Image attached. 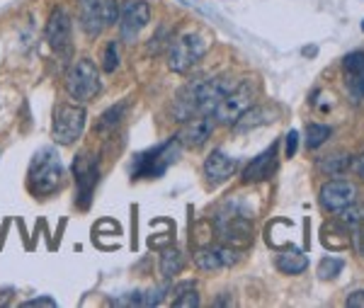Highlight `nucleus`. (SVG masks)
<instances>
[{"label":"nucleus","mask_w":364,"mask_h":308,"mask_svg":"<svg viewBox=\"0 0 364 308\" xmlns=\"http://www.w3.org/2000/svg\"><path fill=\"white\" fill-rule=\"evenodd\" d=\"M238 260L240 255L236 248H226V245H207V248H199L195 253V265L202 272H216V270L231 267Z\"/></svg>","instance_id":"nucleus-15"},{"label":"nucleus","mask_w":364,"mask_h":308,"mask_svg":"<svg viewBox=\"0 0 364 308\" xmlns=\"http://www.w3.org/2000/svg\"><path fill=\"white\" fill-rule=\"evenodd\" d=\"M296 139H299V134L296 132H289L287 134V158H291L296 153Z\"/></svg>","instance_id":"nucleus-35"},{"label":"nucleus","mask_w":364,"mask_h":308,"mask_svg":"<svg viewBox=\"0 0 364 308\" xmlns=\"http://www.w3.org/2000/svg\"><path fill=\"white\" fill-rule=\"evenodd\" d=\"M182 270H185V257H182V253L178 250V248H168V250H163L161 275L166 277V280H173V277L180 275Z\"/></svg>","instance_id":"nucleus-21"},{"label":"nucleus","mask_w":364,"mask_h":308,"mask_svg":"<svg viewBox=\"0 0 364 308\" xmlns=\"http://www.w3.org/2000/svg\"><path fill=\"white\" fill-rule=\"evenodd\" d=\"M331 134H333L331 127H323V124H309V129H306V146L309 148H321L328 139H331Z\"/></svg>","instance_id":"nucleus-26"},{"label":"nucleus","mask_w":364,"mask_h":308,"mask_svg":"<svg viewBox=\"0 0 364 308\" xmlns=\"http://www.w3.org/2000/svg\"><path fill=\"white\" fill-rule=\"evenodd\" d=\"M362 29H364V25H362Z\"/></svg>","instance_id":"nucleus-37"},{"label":"nucleus","mask_w":364,"mask_h":308,"mask_svg":"<svg viewBox=\"0 0 364 308\" xmlns=\"http://www.w3.org/2000/svg\"><path fill=\"white\" fill-rule=\"evenodd\" d=\"M340 214V223H343L345 228H352L355 230L357 226H360V223L364 221V206L362 204H350V206H345L343 211H338Z\"/></svg>","instance_id":"nucleus-25"},{"label":"nucleus","mask_w":364,"mask_h":308,"mask_svg":"<svg viewBox=\"0 0 364 308\" xmlns=\"http://www.w3.org/2000/svg\"><path fill=\"white\" fill-rule=\"evenodd\" d=\"M173 306L178 308H195L199 306V294H197V287L192 282H185L180 287L173 289Z\"/></svg>","instance_id":"nucleus-22"},{"label":"nucleus","mask_w":364,"mask_h":308,"mask_svg":"<svg viewBox=\"0 0 364 308\" xmlns=\"http://www.w3.org/2000/svg\"><path fill=\"white\" fill-rule=\"evenodd\" d=\"M355 230H357V245H360V253H362V257H364V221Z\"/></svg>","instance_id":"nucleus-36"},{"label":"nucleus","mask_w":364,"mask_h":308,"mask_svg":"<svg viewBox=\"0 0 364 308\" xmlns=\"http://www.w3.org/2000/svg\"><path fill=\"white\" fill-rule=\"evenodd\" d=\"M166 29H161V34H158V37H154L151 39V46H149V54H158V51L163 49V46H170L168 41H166Z\"/></svg>","instance_id":"nucleus-31"},{"label":"nucleus","mask_w":364,"mask_h":308,"mask_svg":"<svg viewBox=\"0 0 364 308\" xmlns=\"http://www.w3.org/2000/svg\"><path fill=\"white\" fill-rule=\"evenodd\" d=\"M345 306H352V308H364V289L362 292H355L345 299Z\"/></svg>","instance_id":"nucleus-34"},{"label":"nucleus","mask_w":364,"mask_h":308,"mask_svg":"<svg viewBox=\"0 0 364 308\" xmlns=\"http://www.w3.org/2000/svg\"><path fill=\"white\" fill-rule=\"evenodd\" d=\"M345 85L355 102H364V68L345 70Z\"/></svg>","instance_id":"nucleus-23"},{"label":"nucleus","mask_w":364,"mask_h":308,"mask_svg":"<svg viewBox=\"0 0 364 308\" xmlns=\"http://www.w3.org/2000/svg\"><path fill=\"white\" fill-rule=\"evenodd\" d=\"M238 170V161L231 156H226L224 151H214L207 156L204 161V177L211 182V185H219V182H226L228 177Z\"/></svg>","instance_id":"nucleus-16"},{"label":"nucleus","mask_w":364,"mask_h":308,"mask_svg":"<svg viewBox=\"0 0 364 308\" xmlns=\"http://www.w3.org/2000/svg\"><path fill=\"white\" fill-rule=\"evenodd\" d=\"M178 139L168 141V144L158 146L154 148V151L149 153H141L139 161H136V177H158L166 173L168 165H173L175 161H178Z\"/></svg>","instance_id":"nucleus-9"},{"label":"nucleus","mask_w":364,"mask_h":308,"mask_svg":"<svg viewBox=\"0 0 364 308\" xmlns=\"http://www.w3.org/2000/svg\"><path fill=\"white\" fill-rule=\"evenodd\" d=\"M236 87L231 75H216V78L197 80V115H214L219 102Z\"/></svg>","instance_id":"nucleus-8"},{"label":"nucleus","mask_w":364,"mask_h":308,"mask_svg":"<svg viewBox=\"0 0 364 308\" xmlns=\"http://www.w3.org/2000/svg\"><path fill=\"white\" fill-rule=\"evenodd\" d=\"M216 226H219L221 240L224 243H233V245H248L252 238V223L248 214H238L236 209L231 214L221 211L219 218H216Z\"/></svg>","instance_id":"nucleus-11"},{"label":"nucleus","mask_w":364,"mask_h":308,"mask_svg":"<svg viewBox=\"0 0 364 308\" xmlns=\"http://www.w3.org/2000/svg\"><path fill=\"white\" fill-rule=\"evenodd\" d=\"M80 29L90 39H97L107 27L119 22V3L117 0H78Z\"/></svg>","instance_id":"nucleus-4"},{"label":"nucleus","mask_w":364,"mask_h":308,"mask_svg":"<svg viewBox=\"0 0 364 308\" xmlns=\"http://www.w3.org/2000/svg\"><path fill=\"white\" fill-rule=\"evenodd\" d=\"M66 92L70 100H75L78 105H87L97 97L100 90H102V80H100V70L95 66V61L90 58H78L73 61V66L68 68L66 73Z\"/></svg>","instance_id":"nucleus-2"},{"label":"nucleus","mask_w":364,"mask_h":308,"mask_svg":"<svg viewBox=\"0 0 364 308\" xmlns=\"http://www.w3.org/2000/svg\"><path fill=\"white\" fill-rule=\"evenodd\" d=\"M321 206L326 211H343L357 201V187L350 180H331L321 187Z\"/></svg>","instance_id":"nucleus-13"},{"label":"nucleus","mask_w":364,"mask_h":308,"mask_svg":"<svg viewBox=\"0 0 364 308\" xmlns=\"http://www.w3.org/2000/svg\"><path fill=\"white\" fill-rule=\"evenodd\" d=\"M274 120V112L267 110V107H250L248 112L240 115V120L233 124L236 132H248V129H255V127H262V124H269Z\"/></svg>","instance_id":"nucleus-19"},{"label":"nucleus","mask_w":364,"mask_h":308,"mask_svg":"<svg viewBox=\"0 0 364 308\" xmlns=\"http://www.w3.org/2000/svg\"><path fill=\"white\" fill-rule=\"evenodd\" d=\"M46 41L56 51L58 56H68L73 49V25H70V17L63 8H54L46 20Z\"/></svg>","instance_id":"nucleus-10"},{"label":"nucleus","mask_w":364,"mask_h":308,"mask_svg":"<svg viewBox=\"0 0 364 308\" xmlns=\"http://www.w3.org/2000/svg\"><path fill=\"white\" fill-rule=\"evenodd\" d=\"M350 168H352V173H355L357 177H362V180H364V153H360V156L352 158Z\"/></svg>","instance_id":"nucleus-33"},{"label":"nucleus","mask_w":364,"mask_h":308,"mask_svg":"<svg viewBox=\"0 0 364 308\" xmlns=\"http://www.w3.org/2000/svg\"><path fill=\"white\" fill-rule=\"evenodd\" d=\"M124 112H127V102H119V105H114V107H109L102 117H100V122H97V127H95V134L97 132L105 134V132H109V129H114L117 124L122 122Z\"/></svg>","instance_id":"nucleus-24"},{"label":"nucleus","mask_w":364,"mask_h":308,"mask_svg":"<svg viewBox=\"0 0 364 308\" xmlns=\"http://www.w3.org/2000/svg\"><path fill=\"white\" fill-rule=\"evenodd\" d=\"M252 102H255V85H252V80H240L231 92H226V97L221 100L211 117L216 124L233 127L240 120V115L252 107Z\"/></svg>","instance_id":"nucleus-6"},{"label":"nucleus","mask_w":364,"mask_h":308,"mask_svg":"<svg viewBox=\"0 0 364 308\" xmlns=\"http://www.w3.org/2000/svg\"><path fill=\"white\" fill-rule=\"evenodd\" d=\"M63 165L58 161L54 148H42L34 156L32 168H29L27 185L37 197H49V194L58 192L63 187Z\"/></svg>","instance_id":"nucleus-1"},{"label":"nucleus","mask_w":364,"mask_h":308,"mask_svg":"<svg viewBox=\"0 0 364 308\" xmlns=\"http://www.w3.org/2000/svg\"><path fill=\"white\" fill-rule=\"evenodd\" d=\"M149 22L151 5L146 0H124V3H119V34L127 44H134Z\"/></svg>","instance_id":"nucleus-7"},{"label":"nucleus","mask_w":364,"mask_h":308,"mask_svg":"<svg viewBox=\"0 0 364 308\" xmlns=\"http://www.w3.org/2000/svg\"><path fill=\"white\" fill-rule=\"evenodd\" d=\"M343 68H345V70H357V68H364V51H352V54L345 56Z\"/></svg>","instance_id":"nucleus-30"},{"label":"nucleus","mask_w":364,"mask_h":308,"mask_svg":"<svg viewBox=\"0 0 364 308\" xmlns=\"http://www.w3.org/2000/svg\"><path fill=\"white\" fill-rule=\"evenodd\" d=\"M85 107L83 105H58L51 122V136L58 146H73L85 132Z\"/></svg>","instance_id":"nucleus-5"},{"label":"nucleus","mask_w":364,"mask_h":308,"mask_svg":"<svg viewBox=\"0 0 364 308\" xmlns=\"http://www.w3.org/2000/svg\"><path fill=\"white\" fill-rule=\"evenodd\" d=\"M343 260L340 257H323L318 265V277L321 280H336V277L343 272Z\"/></svg>","instance_id":"nucleus-27"},{"label":"nucleus","mask_w":364,"mask_h":308,"mask_svg":"<svg viewBox=\"0 0 364 308\" xmlns=\"http://www.w3.org/2000/svg\"><path fill=\"white\" fill-rule=\"evenodd\" d=\"M274 168H277V144H272L267 151H262L260 156L243 170V182L250 185V182L267 180V177H272Z\"/></svg>","instance_id":"nucleus-17"},{"label":"nucleus","mask_w":364,"mask_h":308,"mask_svg":"<svg viewBox=\"0 0 364 308\" xmlns=\"http://www.w3.org/2000/svg\"><path fill=\"white\" fill-rule=\"evenodd\" d=\"M73 173H75V185H78L80 206L87 209L92 199V189L97 185V163L87 153H80L73 161Z\"/></svg>","instance_id":"nucleus-14"},{"label":"nucleus","mask_w":364,"mask_h":308,"mask_svg":"<svg viewBox=\"0 0 364 308\" xmlns=\"http://www.w3.org/2000/svg\"><path fill=\"white\" fill-rule=\"evenodd\" d=\"M168 296V287H154L151 292H144V299H141V306H161Z\"/></svg>","instance_id":"nucleus-29"},{"label":"nucleus","mask_w":364,"mask_h":308,"mask_svg":"<svg viewBox=\"0 0 364 308\" xmlns=\"http://www.w3.org/2000/svg\"><path fill=\"white\" fill-rule=\"evenodd\" d=\"M25 308H37V306H46V308H54L56 306V301L54 299H49V296H39V299H29L22 304Z\"/></svg>","instance_id":"nucleus-32"},{"label":"nucleus","mask_w":364,"mask_h":308,"mask_svg":"<svg viewBox=\"0 0 364 308\" xmlns=\"http://www.w3.org/2000/svg\"><path fill=\"white\" fill-rule=\"evenodd\" d=\"M350 161H352V158L348 156V153L336 151V153H331V156L321 158V161H318V173L328 175V177H338V175H343V173H348V170H350Z\"/></svg>","instance_id":"nucleus-18"},{"label":"nucleus","mask_w":364,"mask_h":308,"mask_svg":"<svg viewBox=\"0 0 364 308\" xmlns=\"http://www.w3.org/2000/svg\"><path fill=\"white\" fill-rule=\"evenodd\" d=\"M117 66H119V46H117V41H109L107 49H105V63H102V68L107 70V73H114Z\"/></svg>","instance_id":"nucleus-28"},{"label":"nucleus","mask_w":364,"mask_h":308,"mask_svg":"<svg viewBox=\"0 0 364 308\" xmlns=\"http://www.w3.org/2000/svg\"><path fill=\"white\" fill-rule=\"evenodd\" d=\"M214 127L216 122L211 115H197L192 120L182 122V129L175 139H178L182 148H202L211 139V134H214Z\"/></svg>","instance_id":"nucleus-12"},{"label":"nucleus","mask_w":364,"mask_h":308,"mask_svg":"<svg viewBox=\"0 0 364 308\" xmlns=\"http://www.w3.org/2000/svg\"><path fill=\"white\" fill-rule=\"evenodd\" d=\"M207 49V39L199 32H185L180 37H173L168 46V68L175 73H187L202 61Z\"/></svg>","instance_id":"nucleus-3"},{"label":"nucleus","mask_w":364,"mask_h":308,"mask_svg":"<svg viewBox=\"0 0 364 308\" xmlns=\"http://www.w3.org/2000/svg\"><path fill=\"white\" fill-rule=\"evenodd\" d=\"M306 267H309V257L301 250H296V248H291L289 253H282L277 257V270L284 272V275H301Z\"/></svg>","instance_id":"nucleus-20"}]
</instances>
